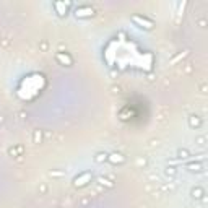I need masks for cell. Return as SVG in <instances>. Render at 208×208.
Instances as JSON below:
<instances>
[{"label":"cell","mask_w":208,"mask_h":208,"mask_svg":"<svg viewBox=\"0 0 208 208\" xmlns=\"http://www.w3.org/2000/svg\"><path fill=\"white\" fill-rule=\"evenodd\" d=\"M57 59H60V60H67L68 64H72V59H70V57H64V55H60V54L57 55Z\"/></svg>","instance_id":"7a4b0ae2"},{"label":"cell","mask_w":208,"mask_h":208,"mask_svg":"<svg viewBox=\"0 0 208 208\" xmlns=\"http://www.w3.org/2000/svg\"><path fill=\"white\" fill-rule=\"evenodd\" d=\"M133 20H135V21H140L142 25H145V28H151V26H153V23H151V21H146V20H140L138 17H135Z\"/></svg>","instance_id":"6da1fadb"}]
</instances>
